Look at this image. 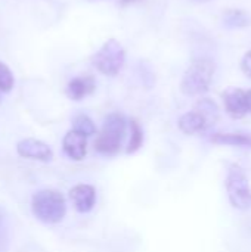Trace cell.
<instances>
[{"mask_svg":"<svg viewBox=\"0 0 251 252\" xmlns=\"http://www.w3.org/2000/svg\"><path fill=\"white\" fill-rule=\"evenodd\" d=\"M209 140L215 145L225 146H240V148H251V134L247 133H213Z\"/></svg>","mask_w":251,"mask_h":252,"instance_id":"cell-12","label":"cell"},{"mask_svg":"<svg viewBox=\"0 0 251 252\" xmlns=\"http://www.w3.org/2000/svg\"><path fill=\"white\" fill-rule=\"evenodd\" d=\"M127 121L124 115L114 112L107 115L102 128L95 142V151L105 157H114L120 152L123 140L126 137Z\"/></svg>","mask_w":251,"mask_h":252,"instance_id":"cell-3","label":"cell"},{"mask_svg":"<svg viewBox=\"0 0 251 252\" xmlns=\"http://www.w3.org/2000/svg\"><path fill=\"white\" fill-rule=\"evenodd\" d=\"M222 100L228 115L235 120L251 115V89L244 90L240 87H228L222 93Z\"/></svg>","mask_w":251,"mask_h":252,"instance_id":"cell-6","label":"cell"},{"mask_svg":"<svg viewBox=\"0 0 251 252\" xmlns=\"http://www.w3.org/2000/svg\"><path fill=\"white\" fill-rule=\"evenodd\" d=\"M223 25L226 28H246L251 25V15L241 9H231L223 13Z\"/></svg>","mask_w":251,"mask_h":252,"instance_id":"cell-13","label":"cell"},{"mask_svg":"<svg viewBox=\"0 0 251 252\" xmlns=\"http://www.w3.org/2000/svg\"><path fill=\"white\" fill-rule=\"evenodd\" d=\"M241 69H243V72L251 78V50H249L244 56H243V59H241Z\"/></svg>","mask_w":251,"mask_h":252,"instance_id":"cell-19","label":"cell"},{"mask_svg":"<svg viewBox=\"0 0 251 252\" xmlns=\"http://www.w3.org/2000/svg\"><path fill=\"white\" fill-rule=\"evenodd\" d=\"M72 127H74L72 130L81 133V134L86 136V137L93 136V134L96 133V126H95V123H93L87 115H84V114H80V115H77V117L74 118Z\"/></svg>","mask_w":251,"mask_h":252,"instance_id":"cell-17","label":"cell"},{"mask_svg":"<svg viewBox=\"0 0 251 252\" xmlns=\"http://www.w3.org/2000/svg\"><path fill=\"white\" fill-rule=\"evenodd\" d=\"M225 188L228 193V199L231 205L237 210L247 211L251 208V188L249 177L244 168L237 164L231 162L226 168V179Z\"/></svg>","mask_w":251,"mask_h":252,"instance_id":"cell-4","label":"cell"},{"mask_svg":"<svg viewBox=\"0 0 251 252\" xmlns=\"http://www.w3.org/2000/svg\"><path fill=\"white\" fill-rule=\"evenodd\" d=\"M16 152L22 158L41 162H49L53 158V151L50 149V146L38 139H24L18 142Z\"/></svg>","mask_w":251,"mask_h":252,"instance_id":"cell-7","label":"cell"},{"mask_svg":"<svg viewBox=\"0 0 251 252\" xmlns=\"http://www.w3.org/2000/svg\"><path fill=\"white\" fill-rule=\"evenodd\" d=\"M33 216L44 224H58L67 214V201L62 193L53 189H43L33 195Z\"/></svg>","mask_w":251,"mask_h":252,"instance_id":"cell-2","label":"cell"},{"mask_svg":"<svg viewBox=\"0 0 251 252\" xmlns=\"http://www.w3.org/2000/svg\"><path fill=\"white\" fill-rule=\"evenodd\" d=\"M93 66L107 77H115L126 63V50L115 38L107 40L92 56Z\"/></svg>","mask_w":251,"mask_h":252,"instance_id":"cell-5","label":"cell"},{"mask_svg":"<svg viewBox=\"0 0 251 252\" xmlns=\"http://www.w3.org/2000/svg\"><path fill=\"white\" fill-rule=\"evenodd\" d=\"M0 102H1V96H0Z\"/></svg>","mask_w":251,"mask_h":252,"instance_id":"cell-21","label":"cell"},{"mask_svg":"<svg viewBox=\"0 0 251 252\" xmlns=\"http://www.w3.org/2000/svg\"><path fill=\"white\" fill-rule=\"evenodd\" d=\"M13 84H15V78L12 71L4 62L0 61V92L9 93L13 89Z\"/></svg>","mask_w":251,"mask_h":252,"instance_id":"cell-18","label":"cell"},{"mask_svg":"<svg viewBox=\"0 0 251 252\" xmlns=\"http://www.w3.org/2000/svg\"><path fill=\"white\" fill-rule=\"evenodd\" d=\"M96 89V81L93 75H81L72 78L65 89L67 96L71 100H83L84 97L90 96Z\"/></svg>","mask_w":251,"mask_h":252,"instance_id":"cell-10","label":"cell"},{"mask_svg":"<svg viewBox=\"0 0 251 252\" xmlns=\"http://www.w3.org/2000/svg\"><path fill=\"white\" fill-rule=\"evenodd\" d=\"M178 126H179V128H180L182 133L189 134V136L197 134V133H203V131H206V130L210 128L209 127V123L206 121V118L198 111H195V109L183 114L179 118Z\"/></svg>","mask_w":251,"mask_h":252,"instance_id":"cell-11","label":"cell"},{"mask_svg":"<svg viewBox=\"0 0 251 252\" xmlns=\"http://www.w3.org/2000/svg\"><path fill=\"white\" fill-rule=\"evenodd\" d=\"M62 149L68 158L74 161H81L87 154V137L75 130H70L64 136Z\"/></svg>","mask_w":251,"mask_h":252,"instance_id":"cell-9","label":"cell"},{"mask_svg":"<svg viewBox=\"0 0 251 252\" xmlns=\"http://www.w3.org/2000/svg\"><path fill=\"white\" fill-rule=\"evenodd\" d=\"M136 1H141V0H120V4L127 6V4H132V3H136Z\"/></svg>","mask_w":251,"mask_h":252,"instance_id":"cell-20","label":"cell"},{"mask_svg":"<svg viewBox=\"0 0 251 252\" xmlns=\"http://www.w3.org/2000/svg\"><path fill=\"white\" fill-rule=\"evenodd\" d=\"M130 126V140H129V146L126 149V154H135L138 152L142 145H143V130L141 127V124L136 120H130L129 123Z\"/></svg>","mask_w":251,"mask_h":252,"instance_id":"cell-16","label":"cell"},{"mask_svg":"<svg viewBox=\"0 0 251 252\" xmlns=\"http://www.w3.org/2000/svg\"><path fill=\"white\" fill-rule=\"evenodd\" d=\"M216 72L213 59L201 56L195 58L185 71L180 83V90L186 96H200L210 90Z\"/></svg>","mask_w":251,"mask_h":252,"instance_id":"cell-1","label":"cell"},{"mask_svg":"<svg viewBox=\"0 0 251 252\" xmlns=\"http://www.w3.org/2000/svg\"><path fill=\"white\" fill-rule=\"evenodd\" d=\"M10 247V219L4 207L0 205V252H7Z\"/></svg>","mask_w":251,"mask_h":252,"instance_id":"cell-15","label":"cell"},{"mask_svg":"<svg viewBox=\"0 0 251 252\" xmlns=\"http://www.w3.org/2000/svg\"><path fill=\"white\" fill-rule=\"evenodd\" d=\"M194 109L198 111L206 118V121L209 123V127H213L219 121V117H220L219 106L213 99H209V97L200 99Z\"/></svg>","mask_w":251,"mask_h":252,"instance_id":"cell-14","label":"cell"},{"mask_svg":"<svg viewBox=\"0 0 251 252\" xmlns=\"http://www.w3.org/2000/svg\"><path fill=\"white\" fill-rule=\"evenodd\" d=\"M70 199L78 213H90L96 204V189L92 185H77L70 190Z\"/></svg>","mask_w":251,"mask_h":252,"instance_id":"cell-8","label":"cell"}]
</instances>
